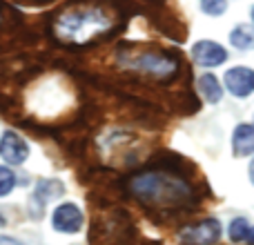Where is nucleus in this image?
I'll list each match as a JSON object with an SVG mask.
<instances>
[{"mask_svg": "<svg viewBox=\"0 0 254 245\" xmlns=\"http://www.w3.org/2000/svg\"><path fill=\"white\" fill-rule=\"evenodd\" d=\"M0 158L7 163L9 167H18L29 158V145L22 136H18L16 131L7 129L0 136Z\"/></svg>", "mask_w": 254, "mask_h": 245, "instance_id": "6", "label": "nucleus"}, {"mask_svg": "<svg viewBox=\"0 0 254 245\" xmlns=\"http://www.w3.org/2000/svg\"><path fill=\"white\" fill-rule=\"evenodd\" d=\"M223 85L228 87V92L237 98H248L254 94V69L250 67H232L225 71Z\"/></svg>", "mask_w": 254, "mask_h": 245, "instance_id": "8", "label": "nucleus"}, {"mask_svg": "<svg viewBox=\"0 0 254 245\" xmlns=\"http://www.w3.org/2000/svg\"><path fill=\"white\" fill-rule=\"evenodd\" d=\"M230 43L232 47H237L239 52H248V49L254 47V27L252 25H237L232 31H230Z\"/></svg>", "mask_w": 254, "mask_h": 245, "instance_id": "13", "label": "nucleus"}, {"mask_svg": "<svg viewBox=\"0 0 254 245\" xmlns=\"http://www.w3.org/2000/svg\"><path fill=\"white\" fill-rule=\"evenodd\" d=\"M52 228L61 234H78L83 230V212L76 203H61L52 212Z\"/></svg>", "mask_w": 254, "mask_h": 245, "instance_id": "5", "label": "nucleus"}, {"mask_svg": "<svg viewBox=\"0 0 254 245\" xmlns=\"http://www.w3.org/2000/svg\"><path fill=\"white\" fill-rule=\"evenodd\" d=\"M228 237L232 243H248L254 245V223L248 221L246 216H237V219L230 221V230Z\"/></svg>", "mask_w": 254, "mask_h": 245, "instance_id": "11", "label": "nucleus"}, {"mask_svg": "<svg viewBox=\"0 0 254 245\" xmlns=\"http://www.w3.org/2000/svg\"><path fill=\"white\" fill-rule=\"evenodd\" d=\"M232 152H234L237 158L252 156L254 154V125L252 122H241V125L234 127Z\"/></svg>", "mask_w": 254, "mask_h": 245, "instance_id": "9", "label": "nucleus"}, {"mask_svg": "<svg viewBox=\"0 0 254 245\" xmlns=\"http://www.w3.org/2000/svg\"><path fill=\"white\" fill-rule=\"evenodd\" d=\"M119 62L125 69L143 74L152 80H174L181 74L179 58L163 49H123L119 54Z\"/></svg>", "mask_w": 254, "mask_h": 245, "instance_id": "3", "label": "nucleus"}, {"mask_svg": "<svg viewBox=\"0 0 254 245\" xmlns=\"http://www.w3.org/2000/svg\"><path fill=\"white\" fill-rule=\"evenodd\" d=\"M192 61L198 67L212 69V67H219L228 61V49L216 40H198L192 47Z\"/></svg>", "mask_w": 254, "mask_h": 245, "instance_id": "7", "label": "nucleus"}, {"mask_svg": "<svg viewBox=\"0 0 254 245\" xmlns=\"http://www.w3.org/2000/svg\"><path fill=\"white\" fill-rule=\"evenodd\" d=\"M0 245H25V243L13 237H7V234H0Z\"/></svg>", "mask_w": 254, "mask_h": 245, "instance_id": "16", "label": "nucleus"}, {"mask_svg": "<svg viewBox=\"0 0 254 245\" xmlns=\"http://www.w3.org/2000/svg\"><path fill=\"white\" fill-rule=\"evenodd\" d=\"M0 225H4V216L2 214H0Z\"/></svg>", "mask_w": 254, "mask_h": 245, "instance_id": "18", "label": "nucleus"}, {"mask_svg": "<svg viewBox=\"0 0 254 245\" xmlns=\"http://www.w3.org/2000/svg\"><path fill=\"white\" fill-rule=\"evenodd\" d=\"M65 194V185L61 183L58 179H40L36 183V189H34V196H31V203H38V210H43L49 201L54 198H61Z\"/></svg>", "mask_w": 254, "mask_h": 245, "instance_id": "10", "label": "nucleus"}, {"mask_svg": "<svg viewBox=\"0 0 254 245\" xmlns=\"http://www.w3.org/2000/svg\"><path fill=\"white\" fill-rule=\"evenodd\" d=\"M16 187V172L9 165H0V198L9 196Z\"/></svg>", "mask_w": 254, "mask_h": 245, "instance_id": "14", "label": "nucleus"}, {"mask_svg": "<svg viewBox=\"0 0 254 245\" xmlns=\"http://www.w3.org/2000/svg\"><path fill=\"white\" fill-rule=\"evenodd\" d=\"M201 11L210 18H219L228 11V0H198Z\"/></svg>", "mask_w": 254, "mask_h": 245, "instance_id": "15", "label": "nucleus"}, {"mask_svg": "<svg viewBox=\"0 0 254 245\" xmlns=\"http://www.w3.org/2000/svg\"><path fill=\"white\" fill-rule=\"evenodd\" d=\"M252 20H254V7H252Z\"/></svg>", "mask_w": 254, "mask_h": 245, "instance_id": "19", "label": "nucleus"}, {"mask_svg": "<svg viewBox=\"0 0 254 245\" xmlns=\"http://www.w3.org/2000/svg\"><path fill=\"white\" fill-rule=\"evenodd\" d=\"M116 25V16L101 4H74L63 9L54 20V36L65 45L85 47L107 36Z\"/></svg>", "mask_w": 254, "mask_h": 245, "instance_id": "2", "label": "nucleus"}, {"mask_svg": "<svg viewBox=\"0 0 254 245\" xmlns=\"http://www.w3.org/2000/svg\"><path fill=\"white\" fill-rule=\"evenodd\" d=\"M248 174H250V183L254 185V158H252V163H250V170H248Z\"/></svg>", "mask_w": 254, "mask_h": 245, "instance_id": "17", "label": "nucleus"}, {"mask_svg": "<svg viewBox=\"0 0 254 245\" xmlns=\"http://www.w3.org/2000/svg\"><path fill=\"white\" fill-rule=\"evenodd\" d=\"M223 237V228L216 219H205L196 225L181 230L179 241L181 245H214Z\"/></svg>", "mask_w": 254, "mask_h": 245, "instance_id": "4", "label": "nucleus"}, {"mask_svg": "<svg viewBox=\"0 0 254 245\" xmlns=\"http://www.w3.org/2000/svg\"><path fill=\"white\" fill-rule=\"evenodd\" d=\"M198 89H201L203 98H205L210 105H216V103L223 98V85L216 78L214 74H203L198 78Z\"/></svg>", "mask_w": 254, "mask_h": 245, "instance_id": "12", "label": "nucleus"}, {"mask_svg": "<svg viewBox=\"0 0 254 245\" xmlns=\"http://www.w3.org/2000/svg\"><path fill=\"white\" fill-rule=\"evenodd\" d=\"M129 189L143 205L156 210H179L196 201L194 187L174 172H138L129 179Z\"/></svg>", "mask_w": 254, "mask_h": 245, "instance_id": "1", "label": "nucleus"}]
</instances>
